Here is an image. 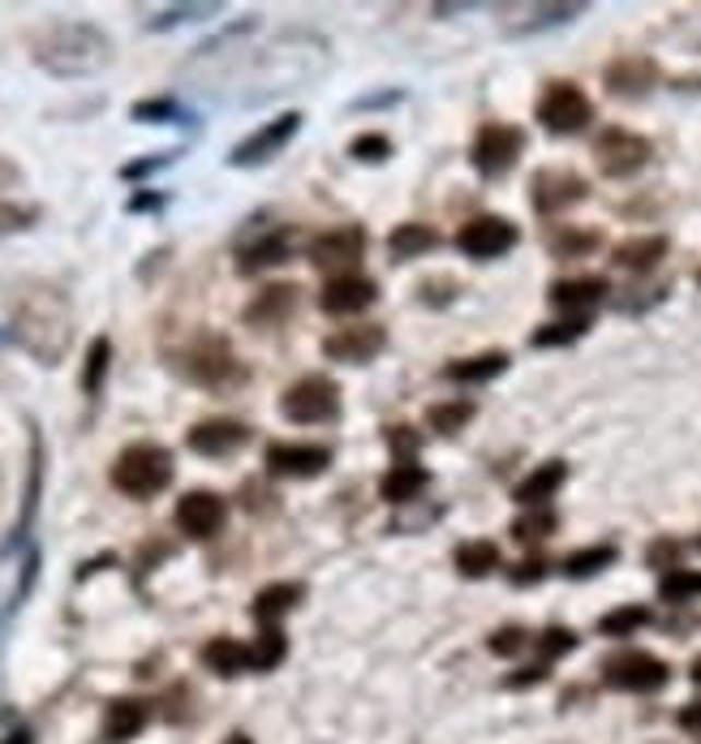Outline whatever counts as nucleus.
Listing matches in <instances>:
<instances>
[{
	"instance_id": "37998d69",
	"label": "nucleus",
	"mask_w": 701,
	"mask_h": 744,
	"mask_svg": "<svg viewBox=\"0 0 701 744\" xmlns=\"http://www.w3.org/2000/svg\"><path fill=\"white\" fill-rule=\"evenodd\" d=\"M525 646H534V637H530L521 624H503V628H495L491 641H487V650L499 654V659H516Z\"/></svg>"
},
{
	"instance_id": "4c0bfd02",
	"label": "nucleus",
	"mask_w": 701,
	"mask_h": 744,
	"mask_svg": "<svg viewBox=\"0 0 701 744\" xmlns=\"http://www.w3.org/2000/svg\"><path fill=\"white\" fill-rule=\"evenodd\" d=\"M288 654V637L281 633V624L259 628V637L250 641V672H276Z\"/></svg>"
},
{
	"instance_id": "3c124183",
	"label": "nucleus",
	"mask_w": 701,
	"mask_h": 744,
	"mask_svg": "<svg viewBox=\"0 0 701 744\" xmlns=\"http://www.w3.org/2000/svg\"><path fill=\"white\" fill-rule=\"evenodd\" d=\"M177 155H181V151H159V155H146V160H134V164H126V168H121V177H126V181H139V177H151V173L168 168V164H173Z\"/></svg>"
},
{
	"instance_id": "ddd939ff",
	"label": "nucleus",
	"mask_w": 701,
	"mask_h": 744,
	"mask_svg": "<svg viewBox=\"0 0 701 744\" xmlns=\"http://www.w3.org/2000/svg\"><path fill=\"white\" fill-rule=\"evenodd\" d=\"M301 130V113H281L276 121H263L250 138H241L233 151H228V164L233 168H259L268 160H276L284 146L297 138Z\"/></svg>"
},
{
	"instance_id": "052dcab7",
	"label": "nucleus",
	"mask_w": 701,
	"mask_h": 744,
	"mask_svg": "<svg viewBox=\"0 0 701 744\" xmlns=\"http://www.w3.org/2000/svg\"><path fill=\"white\" fill-rule=\"evenodd\" d=\"M698 284H701V271H698Z\"/></svg>"
},
{
	"instance_id": "a18cd8bd",
	"label": "nucleus",
	"mask_w": 701,
	"mask_h": 744,
	"mask_svg": "<svg viewBox=\"0 0 701 744\" xmlns=\"http://www.w3.org/2000/svg\"><path fill=\"white\" fill-rule=\"evenodd\" d=\"M680 555H685V542H676V539H654L650 546H645V564H650V568H658V572L685 568V564H680Z\"/></svg>"
},
{
	"instance_id": "2eb2a0df",
	"label": "nucleus",
	"mask_w": 701,
	"mask_h": 744,
	"mask_svg": "<svg viewBox=\"0 0 701 744\" xmlns=\"http://www.w3.org/2000/svg\"><path fill=\"white\" fill-rule=\"evenodd\" d=\"M246 444H250V426L237 422V417H207V422H194L186 430V448L194 457H207V461L237 457Z\"/></svg>"
},
{
	"instance_id": "0eeeda50",
	"label": "nucleus",
	"mask_w": 701,
	"mask_h": 744,
	"mask_svg": "<svg viewBox=\"0 0 701 744\" xmlns=\"http://www.w3.org/2000/svg\"><path fill=\"white\" fill-rule=\"evenodd\" d=\"M654 155V142L645 134H632L625 126H607L603 134L594 138V164L603 177L611 181H625V177H637Z\"/></svg>"
},
{
	"instance_id": "bb28decb",
	"label": "nucleus",
	"mask_w": 701,
	"mask_h": 744,
	"mask_svg": "<svg viewBox=\"0 0 701 744\" xmlns=\"http://www.w3.org/2000/svg\"><path fill=\"white\" fill-rule=\"evenodd\" d=\"M508 353L503 349H491V353H478V357H456V362H448L443 366V379L448 383H491V379H499L503 370H508Z\"/></svg>"
},
{
	"instance_id": "4468645a",
	"label": "nucleus",
	"mask_w": 701,
	"mask_h": 744,
	"mask_svg": "<svg viewBox=\"0 0 701 744\" xmlns=\"http://www.w3.org/2000/svg\"><path fill=\"white\" fill-rule=\"evenodd\" d=\"M173 521H177V530H181L186 539L207 542L215 539V534L224 530V521H228V499L215 495V491H186V495L177 499V508H173Z\"/></svg>"
},
{
	"instance_id": "2f4dec72",
	"label": "nucleus",
	"mask_w": 701,
	"mask_h": 744,
	"mask_svg": "<svg viewBox=\"0 0 701 744\" xmlns=\"http://www.w3.org/2000/svg\"><path fill=\"white\" fill-rule=\"evenodd\" d=\"M620 559V546L616 542H594V546H581L563 559V577L568 581H585V577H598L603 568H611Z\"/></svg>"
},
{
	"instance_id": "393cba45",
	"label": "nucleus",
	"mask_w": 701,
	"mask_h": 744,
	"mask_svg": "<svg viewBox=\"0 0 701 744\" xmlns=\"http://www.w3.org/2000/svg\"><path fill=\"white\" fill-rule=\"evenodd\" d=\"M301 599H306V586H301V581H272V586H263V590L254 594L250 615L268 628V624H281L284 615L297 607Z\"/></svg>"
},
{
	"instance_id": "bf43d9fd",
	"label": "nucleus",
	"mask_w": 701,
	"mask_h": 744,
	"mask_svg": "<svg viewBox=\"0 0 701 744\" xmlns=\"http://www.w3.org/2000/svg\"><path fill=\"white\" fill-rule=\"evenodd\" d=\"M224 744H254V741H250L246 732H233V736H224Z\"/></svg>"
},
{
	"instance_id": "a19ab883",
	"label": "nucleus",
	"mask_w": 701,
	"mask_h": 744,
	"mask_svg": "<svg viewBox=\"0 0 701 744\" xmlns=\"http://www.w3.org/2000/svg\"><path fill=\"white\" fill-rule=\"evenodd\" d=\"M130 117H134L139 126H173V121H190V113H186L177 99H168V95L139 99V104L130 108Z\"/></svg>"
},
{
	"instance_id": "603ef678",
	"label": "nucleus",
	"mask_w": 701,
	"mask_h": 744,
	"mask_svg": "<svg viewBox=\"0 0 701 744\" xmlns=\"http://www.w3.org/2000/svg\"><path fill=\"white\" fill-rule=\"evenodd\" d=\"M676 728H680L685 736H701V697L685 701V706L676 710Z\"/></svg>"
},
{
	"instance_id": "1a4fd4ad",
	"label": "nucleus",
	"mask_w": 701,
	"mask_h": 744,
	"mask_svg": "<svg viewBox=\"0 0 701 744\" xmlns=\"http://www.w3.org/2000/svg\"><path fill=\"white\" fill-rule=\"evenodd\" d=\"M521 151H525V130H516V126H508V121H487V126L474 134L470 160H474V168H478L487 181H499V177H508V173L516 168Z\"/></svg>"
},
{
	"instance_id": "c03bdc74",
	"label": "nucleus",
	"mask_w": 701,
	"mask_h": 744,
	"mask_svg": "<svg viewBox=\"0 0 701 744\" xmlns=\"http://www.w3.org/2000/svg\"><path fill=\"white\" fill-rule=\"evenodd\" d=\"M39 220V206L35 203H13V199H0V237L4 233H22Z\"/></svg>"
},
{
	"instance_id": "4be33fe9",
	"label": "nucleus",
	"mask_w": 701,
	"mask_h": 744,
	"mask_svg": "<svg viewBox=\"0 0 701 744\" xmlns=\"http://www.w3.org/2000/svg\"><path fill=\"white\" fill-rule=\"evenodd\" d=\"M603 82H607V91L611 95H620V99H641L654 82H658V66L650 61V57H616L607 73H603Z\"/></svg>"
},
{
	"instance_id": "09e8293b",
	"label": "nucleus",
	"mask_w": 701,
	"mask_h": 744,
	"mask_svg": "<svg viewBox=\"0 0 701 744\" xmlns=\"http://www.w3.org/2000/svg\"><path fill=\"white\" fill-rule=\"evenodd\" d=\"M349 155L353 160H361V164H383L388 155H392V138L383 134H361L349 142Z\"/></svg>"
},
{
	"instance_id": "72a5a7b5",
	"label": "nucleus",
	"mask_w": 701,
	"mask_h": 744,
	"mask_svg": "<svg viewBox=\"0 0 701 744\" xmlns=\"http://www.w3.org/2000/svg\"><path fill=\"white\" fill-rule=\"evenodd\" d=\"M108 370H112V340L95 336L91 340V349H86V357H82V397L95 401V397L104 392Z\"/></svg>"
},
{
	"instance_id": "6e6552de",
	"label": "nucleus",
	"mask_w": 701,
	"mask_h": 744,
	"mask_svg": "<svg viewBox=\"0 0 701 744\" xmlns=\"http://www.w3.org/2000/svg\"><path fill=\"white\" fill-rule=\"evenodd\" d=\"M538 121H543L547 134L556 138L581 134L594 121V104L577 82H551L543 91V99H538Z\"/></svg>"
},
{
	"instance_id": "5701e85b",
	"label": "nucleus",
	"mask_w": 701,
	"mask_h": 744,
	"mask_svg": "<svg viewBox=\"0 0 701 744\" xmlns=\"http://www.w3.org/2000/svg\"><path fill=\"white\" fill-rule=\"evenodd\" d=\"M667 250H672V241H667L663 233H645V237L620 241V246L611 250V263L620 271H632V275H645V271H654L667 259Z\"/></svg>"
},
{
	"instance_id": "f3484780",
	"label": "nucleus",
	"mask_w": 701,
	"mask_h": 744,
	"mask_svg": "<svg viewBox=\"0 0 701 744\" xmlns=\"http://www.w3.org/2000/svg\"><path fill=\"white\" fill-rule=\"evenodd\" d=\"M293 250H297V228H268V233H259L254 241H246L241 250H237V271L241 275H259V271H272L288 263L293 259Z\"/></svg>"
},
{
	"instance_id": "c85d7f7f",
	"label": "nucleus",
	"mask_w": 701,
	"mask_h": 744,
	"mask_svg": "<svg viewBox=\"0 0 701 744\" xmlns=\"http://www.w3.org/2000/svg\"><path fill=\"white\" fill-rule=\"evenodd\" d=\"M293 306H297V288H293V284H272V288H263V293L246 306V323H254V328L284 323V319L293 315Z\"/></svg>"
},
{
	"instance_id": "6e6d98bb",
	"label": "nucleus",
	"mask_w": 701,
	"mask_h": 744,
	"mask_svg": "<svg viewBox=\"0 0 701 744\" xmlns=\"http://www.w3.org/2000/svg\"><path fill=\"white\" fill-rule=\"evenodd\" d=\"M22 181V173L9 164V160H0V190H9V186H17Z\"/></svg>"
},
{
	"instance_id": "5fc2aeb1",
	"label": "nucleus",
	"mask_w": 701,
	"mask_h": 744,
	"mask_svg": "<svg viewBox=\"0 0 701 744\" xmlns=\"http://www.w3.org/2000/svg\"><path fill=\"white\" fill-rule=\"evenodd\" d=\"M159 206H164V194H146V190H142V194L130 199V211H134V215H139V211H159Z\"/></svg>"
},
{
	"instance_id": "e433bc0d",
	"label": "nucleus",
	"mask_w": 701,
	"mask_h": 744,
	"mask_svg": "<svg viewBox=\"0 0 701 744\" xmlns=\"http://www.w3.org/2000/svg\"><path fill=\"white\" fill-rule=\"evenodd\" d=\"M474 401L470 397H452V401H439V405L426 409V426L435 430V435H456V430H465L470 422H474Z\"/></svg>"
},
{
	"instance_id": "9d476101",
	"label": "nucleus",
	"mask_w": 701,
	"mask_h": 744,
	"mask_svg": "<svg viewBox=\"0 0 701 744\" xmlns=\"http://www.w3.org/2000/svg\"><path fill=\"white\" fill-rule=\"evenodd\" d=\"M521 241V228L503 215H474L456 228V250L465 259H478V263H491V259H503L512 246Z\"/></svg>"
},
{
	"instance_id": "a211bd4d",
	"label": "nucleus",
	"mask_w": 701,
	"mask_h": 744,
	"mask_svg": "<svg viewBox=\"0 0 701 744\" xmlns=\"http://www.w3.org/2000/svg\"><path fill=\"white\" fill-rule=\"evenodd\" d=\"M332 465V448L323 444H268V470L276 477H319Z\"/></svg>"
},
{
	"instance_id": "58836bf2",
	"label": "nucleus",
	"mask_w": 701,
	"mask_h": 744,
	"mask_svg": "<svg viewBox=\"0 0 701 744\" xmlns=\"http://www.w3.org/2000/svg\"><path fill=\"white\" fill-rule=\"evenodd\" d=\"M585 332H590V315H563L556 323L534 328L530 344H534V349H563V344H577Z\"/></svg>"
},
{
	"instance_id": "dca6fc26",
	"label": "nucleus",
	"mask_w": 701,
	"mask_h": 744,
	"mask_svg": "<svg viewBox=\"0 0 701 744\" xmlns=\"http://www.w3.org/2000/svg\"><path fill=\"white\" fill-rule=\"evenodd\" d=\"M388 349V328L383 323H353V328H336L332 336L323 340V353L332 362L345 366H366Z\"/></svg>"
},
{
	"instance_id": "f8f14e48",
	"label": "nucleus",
	"mask_w": 701,
	"mask_h": 744,
	"mask_svg": "<svg viewBox=\"0 0 701 744\" xmlns=\"http://www.w3.org/2000/svg\"><path fill=\"white\" fill-rule=\"evenodd\" d=\"M366 246H370V237L361 224H336L310 241V263L319 271H332V275H353Z\"/></svg>"
},
{
	"instance_id": "412c9836",
	"label": "nucleus",
	"mask_w": 701,
	"mask_h": 744,
	"mask_svg": "<svg viewBox=\"0 0 701 744\" xmlns=\"http://www.w3.org/2000/svg\"><path fill=\"white\" fill-rule=\"evenodd\" d=\"M607 293H611V284L603 275H572V280H556L547 297L563 315H590L598 302H607Z\"/></svg>"
},
{
	"instance_id": "f257e3e1",
	"label": "nucleus",
	"mask_w": 701,
	"mask_h": 744,
	"mask_svg": "<svg viewBox=\"0 0 701 744\" xmlns=\"http://www.w3.org/2000/svg\"><path fill=\"white\" fill-rule=\"evenodd\" d=\"M31 57L52 78H91L112 66V39L95 22H52L31 39Z\"/></svg>"
},
{
	"instance_id": "49530a36",
	"label": "nucleus",
	"mask_w": 701,
	"mask_h": 744,
	"mask_svg": "<svg viewBox=\"0 0 701 744\" xmlns=\"http://www.w3.org/2000/svg\"><path fill=\"white\" fill-rule=\"evenodd\" d=\"M547 680H551V663L534 659V663L508 672V676H503V688H508V693H525V688H538V684H547Z\"/></svg>"
},
{
	"instance_id": "b1692460",
	"label": "nucleus",
	"mask_w": 701,
	"mask_h": 744,
	"mask_svg": "<svg viewBox=\"0 0 701 744\" xmlns=\"http://www.w3.org/2000/svg\"><path fill=\"white\" fill-rule=\"evenodd\" d=\"M563 482H568V465H563V461H547V465H538L534 474H525L512 486V499H516L521 508H547V504L560 495Z\"/></svg>"
},
{
	"instance_id": "4d7b16f0",
	"label": "nucleus",
	"mask_w": 701,
	"mask_h": 744,
	"mask_svg": "<svg viewBox=\"0 0 701 744\" xmlns=\"http://www.w3.org/2000/svg\"><path fill=\"white\" fill-rule=\"evenodd\" d=\"M0 744H35V732H31V728H13Z\"/></svg>"
},
{
	"instance_id": "a878e982",
	"label": "nucleus",
	"mask_w": 701,
	"mask_h": 744,
	"mask_svg": "<svg viewBox=\"0 0 701 744\" xmlns=\"http://www.w3.org/2000/svg\"><path fill=\"white\" fill-rule=\"evenodd\" d=\"M199 659H203V668H207L211 676H241V672H250V646L246 641H237V637H211L207 646L199 650Z\"/></svg>"
},
{
	"instance_id": "39448f33",
	"label": "nucleus",
	"mask_w": 701,
	"mask_h": 744,
	"mask_svg": "<svg viewBox=\"0 0 701 744\" xmlns=\"http://www.w3.org/2000/svg\"><path fill=\"white\" fill-rule=\"evenodd\" d=\"M598 676L611 693H632V697H654L672 684V663L650 654V650H616L598 663Z\"/></svg>"
},
{
	"instance_id": "f03ea898",
	"label": "nucleus",
	"mask_w": 701,
	"mask_h": 744,
	"mask_svg": "<svg viewBox=\"0 0 701 744\" xmlns=\"http://www.w3.org/2000/svg\"><path fill=\"white\" fill-rule=\"evenodd\" d=\"M13 328L44 366H57L70 349V306L57 288L39 284L35 293H22V302L13 306Z\"/></svg>"
},
{
	"instance_id": "9b49d317",
	"label": "nucleus",
	"mask_w": 701,
	"mask_h": 744,
	"mask_svg": "<svg viewBox=\"0 0 701 744\" xmlns=\"http://www.w3.org/2000/svg\"><path fill=\"white\" fill-rule=\"evenodd\" d=\"M590 199V181L577 173V168H538L534 177H530V203L538 215H560L568 206L585 203Z\"/></svg>"
},
{
	"instance_id": "cd10ccee",
	"label": "nucleus",
	"mask_w": 701,
	"mask_h": 744,
	"mask_svg": "<svg viewBox=\"0 0 701 744\" xmlns=\"http://www.w3.org/2000/svg\"><path fill=\"white\" fill-rule=\"evenodd\" d=\"M430 250H439V233H435L430 224H421V220H409V224H401V228L388 233V255H392L396 263L421 259V255H430Z\"/></svg>"
},
{
	"instance_id": "79ce46f5",
	"label": "nucleus",
	"mask_w": 701,
	"mask_h": 744,
	"mask_svg": "<svg viewBox=\"0 0 701 744\" xmlns=\"http://www.w3.org/2000/svg\"><path fill=\"white\" fill-rule=\"evenodd\" d=\"M577 646H581V637H577L572 628H563V624H551V628H543V633L534 637L538 659H543V663H551V668H556L560 659H568Z\"/></svg>"
},
{
	"instance_id": "7ed1b4c3",
	"label": "nucleus",
	"mask_w": 701,
	"mask_h": 744,
	"mask_svg": "<svg viewBox=\"0 0 701 744\" xmlns=\"http://www.w3.org/2000/svg\"><path fill=\"white\" fill-rule=\"evenodd\" d=\"M173 366L181 379H190L194 388H207V392H233L246 383V362L233 353V344L215 332H199L181 353H173Z\"/></svg>"
},
{
	"instance_id": "c756f323",
	"label": "nucleus",
	"mask_w": 701,
	"mask_h": 744,
	"mask_svg": "<svg viewBox=\"0 0 701 744\" xmlns=\"http://www.w3.org/2000/svg\"><path fill=\"white\" fill-rule=\"evenodd\" d=\"M426 482H430V474L421 470L418 461H396L388 474L379 477V495H383L388 504H414L421 491H426Z\"/></svg>"
},
{
	"instance_id": "680f3d73",
	"label": "nucleus",
	"mask_w": 701,
	"mask_h": 744,
	"mask_svg": "<svg viewBox=\"0 0 701 744\" xmlns=\"http://www.w3.org/2000/svg\"><path fill=\"white\" fill-rule=\"evenodd\" d=\"M698 551H701V539H698Z\"/></svg>"
},
{
	"instance_id": "8fccbe9b",
	"label": "nucleus",
	"mask_w": 701,
	"mask_h": 744,
	"mask_svg": "<svg viewBox=\"0 0 701 744\" xmlns=\"http://www.w3.org/2000/svg\"><path fill=\"white\" fill-rule=\"evenodd\" d=\"M547 572H551V564H547L543 555H525L516 568H508V581H512L516 590H530V586H538Z\"/></svg>"
},
{
	"instance_id": "473e14b6",
	"label": "nucleus",
	"mask_w": 701,
	"mask_h": 744,
	"mask_svg": "<svg viewBox=\"0 0 701 744\" xmlns=\"http://www.w3.org/2000/svg\"><path fill=\"white\" fill-rule=\"evenodd\" d=\"M598 246H603V233H598V228L560 224V228L547 233V250H551L556 259H585V255H594Z\"/></svg>"
},
{
	"instance_id": "6ab92c4d",
	"label": "nucleus",
	"mask_w": 701,
	"mask_h": 744,
	"mask_svg": "<svg viewBox=\"0 0 701 744\" xmlns=\"http://www.w3.org/2000/svg\"><path fill=\"white\" fill-rule=\"evenodd\" d=\"M146 723H151V701H142V697H112L108 710H104V723H99V741L130 744L146 732Z\"/></svg>"
},
{
	"instance_id": "423d86ee",
	"label": "nucleus",
	"mask_w": 701,
	"mask_h": 744,
	"mask_svg": "<svg viewBox=\"0 0 701 744\" xmlns=\"http://www.w3.org/2000/svg\"><path fill=\"white\" fill-rule=\"evenodd\" d=\"M281 417L293 426H323L341 417V388L328 375H301L281 397Z\"/></svg>"
},
{
	"instance_id": "864d4df0",
	"label": "nucleus",
	"mask_w": 701,
	"mask_h": 744,
	"mask_svg": "<svg viewBox=\"0 0 701 744\" xmlns=\"http://www.w3.org/2000/svg\"><path fill=\"white\" fill-rule=\"evenodd\" d=\"M388 444L396 452L405 448V461H414V452H418V435H409V426H388Z\"/></svg>"
},
{
	"instance_id": "ea45409f",
	"label": "nucleus",
	"mask_w": 701,
	"mask_h": 744,
	"mask_svg": "<svg viewBox=\"0 0 701 744\" xmlns=\"http://www.w3.org/2000/svg\"><path fill=\"white\" fill-rule=\"evenodd\" d=\"M658 599L672 603V607H685V603H698L701 599V568H672L658 577Z\"/></svg>"
},
{
	"instance_id": "13d9d810",
	"label": "nucleus",
	"mask_w": 701,
	"mask_h": 744,
	"mask_svg": "<svg viewBox=\"0 0 701 744\" xmlns=\"http://www.w3.org/2000/svg\"><path fill=\"white\" fill-rule=\"evenodd\" d=\"M689 680H693V684H698V688H701V654H698V659H693V668H689Z\"/></svg>"
},
{
	"instance_id": "f704fd0d",
	"label": "nucleus",
	"mask_w": 701,
	"mask_h": 744,
	"mask_svg": "<svg viewBox=\"0 0 701 744\" xmlns=\"http://www.w3.org/2000/svg\"><path fill=\"white\" fill-rule=\"evenodd\" d=\"M645 624H654V611L645 607V603H625V607L607 611L598 619V633L611 637V641H625V637H637Z\"/></svg>"
},
{
	"instance_id": "de8ad7c7",
	"label": "nucleus",
	"mask_w": 701,
	"mask_h": 744,
	"mask_svg": "<svg viewBox=\"0 0 701 744\" xmlns=\"http://www.w3.org/2000/svg\"><path fill=\"white\" fill-rule=\"evenodd\" d=\"M211 13H219V4H173L159 17H151V31H168V26H181L190 17H211Z\"/></svg>"
},
{
	"instance_id": "c9c22d12",
	"label": "nucleus",
	"mask_w": 701,
	"mask_h": 744,
	"mask_svg": "<svg viewBox=\"0 0 701 744\" xmlns=\"http://www.w3.org/2000/svg\"><path fill=\"white\" fill-rule=\"evenodd\" d=\"M556 530H560V517H556L551 508H525V512L508 525L512 542H521V546H538V542L551 539Z\"/></svg>"
},
{
	"instance_id": "aec40b11",
	"label": "nucleus",
	"mask_w": 701,
	"mask_h": 744,
	"mask_svg": "<svg viewBox=\"0 0 701 744\" xmlns=\"http://www.w3.org/2000/svg\"><path fill=\"white\" fill-rule=\"evenodd\" d=\"M375 297H379L375 280L353 271V275H332V280L323 284V293H319V306H323L328 315H357V310L375 306Z\"/></svg>"
},
{
	"instance_id": "7c9ffc66",
	"label": "nucleus",
	"mask_w": 701,
	"mask_h": 744,
	"mask_svg": "<svg viewBox=\"0 0 701 744\" xmlns=\"http://www.w3.org/2000/svg\"><path fill=\"white\" fill-rule=\"evenodd\" d=\"M452 564H456V572H461V577L483 581V577H491L503 559H499V546H495L491 539H470V542H461V546H456Z\"/></svg>"
},
{
	"instance_id": "20e7f679",
	"label": "nucleus",
	"mask_w": 701,
	"mask_h": 744,
	"mask_svg": "<svg viewBox=\"0 0 701 744\" xmlns=\"http://www.w3.org/2000/svg\"><path fill=\"white\" fill-rule=\"evenodd\" d=\"M173 474H177V465H173V452L164 448V444H130V448H121L117 452V461H112V486L126 495V499H155L159 491H168L173 486Z\"/></svg>"
}]
</instances>
